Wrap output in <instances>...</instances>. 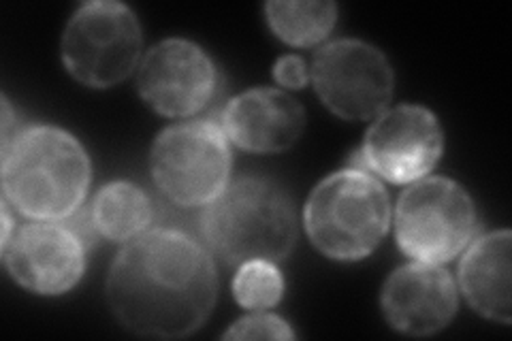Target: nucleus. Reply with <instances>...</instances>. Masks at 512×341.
<instances>
[{"instance_id":"1","label":"nucleus","mask_w":512,"mask_h":341,"mask_svg":"<svg viewBox=\"0 0 512 341\" xmlns=\"http://www.w3.org/2000/svg\"><path fill=\"white\" fill-rule=\"evenodd\" d=\"M105 297L124 329L180 339L199 331L218 297L212 252L178 229H150L124 243L109 267Z\"/></svg>"},{"instance_id":"2","label":"nucleus","mask_w":512,"mask_h":341,"mask_svg":"<svg viewBox=\"0 0 512 341\" xmlns=\"http://www.w3.org/2000/svg\"><path fill=\"white\" fill-rule=\"evenodd\" d=\"M92 165L75 135L52 124H32L3 148L5 199L32 220H67L88 194Z\"/></svg>"},{"instance_id":"3","label":"nucleus","mask_w":512,"mask_h":341,"mask_svg":"<svg viewBox=\"0 0 512 341\" xmlns=\"http://www.w3.org/2000/svg\"><path fill=\"white\" fill-rule=\"evenodd\" d=\"M203 243L227 265L280 263L297 241L295 207L286 190L261 175H242L203 207Z\"/></svg>"},{"instance_id":"4","label":"nucleus","mask_w":512,"mask_h":341,"mask_svg":"<svg viewBox=\"0 0 512 341\" xmlns=\"http://www.w3.org/2000/svg\"><path fill=\"white\" fill-rule=\"evenodd\" d=\"M303 224L320 254L361 261L391 229V197L376 175L348 167L316 184L303 207Z\"/></svg>"},{"instance_id":"5","label":"nucleus","mask_w":512,"mask_h":341,"mask_svg":"<svg viewBox=\"0 0 512 341\" xmlns=\"http://www.w3.org/2000/svg\"><path fill=\"white\" fill-rule=\"evenodd\" d=\"M478 214L470 192L451 177H421L395 205V239L414 261L448 263L470 246Z\"/></svg>"},{"instance_id":"6","label":"nucleus","mask_w":512,"mask_h":341,"mask_svg":"<svg viewBox=\"0 0 512 341\" xmlns=\"http://www.w3.org/2000/svg\"><path fill=\"white\" fill-rule=\"evenodd\" d=\"M229 137L214 120L167 126L150 152L152 180L180 207H205L231 182Z\"/></svg>"},{"instance_id":"7","label":"nucleus","mask_w":512,"mask_h":341,"mask_svg":"<svg viewBox=\"0 0 512 341\" xmlns=\"http://www.w3.org/2000/svg\"><path fill=\"white\" fill-rule=\"evenodd\" d=\"M141 43V26L131 7L116 0H90L69 18L60 54L64 69L79 84L111 88L139 69Z\"/></svg>"},{"instance_id":"8","label":"nucleus","mask_w":512,"mask_h":341,"mask_svg":"<svg viewBox=\"0 0 512 341\" xmlns=\"http://www.w3.org/2000/svg\"><path fill=\"white\" fill-rule=\"evenodd\" d=\"M318 99L335 116L372 120L389 107L395 71L376 45L361 39H335L318 47L310 67Z\"/></svg>"},{"instance_id":"9","label":"nucleus","mask_w":512,"mask_h":341,"mask_svg":"<svg viewBox=\"0 0 512 341\" xmlns=\"http://www.w3.org/2000/svg\"><path fill=\"white\" fill-rule=\"evenodd\" d=\"M442 152L444 131L436 113L423 105L402 103L376 116L350 162L387 182L412 184L427 177Z\"/></svg>"},{"instance_id":"10","label":"nucleus","mask_w":512,"mask_h":341,"mask_svg":"<svg viewBox=\"0 0 512 341\" xmlns=\"http://www.w3.org/2000/svg\"><path fill=\"white\" fill-rule=\"evenodd\" d=\"M218 67L201 45L171 37L143 56L137 90L160 116L190 118L212 103L218 90Z\"/></svg>"},{"instance_id":"11","label":"nucleus","mask_w":512,"mask_h":341,"mask_svg":"<svg viewBox=\"0 0 512 341\" xmlns=\"http://www.w3.org/2000/svg\"><path fill=\"white\" fill-rule=\"evenodd\" d=\"M86 248L69 224L37 220L15 229L3 243V263L22 288L37 295H62L82 280Z\"/></svg>"},{"instance_id":"12","label":"nucleus","mask_w":512,"mask_h":341,"mask_svg":"<svg viewBox=\"0 0 512 341\" xmlns=\"http://www.w3.org/2000/svg\"><path fill=\"white\" fill-rule=\"evenodd\" d=\"M453 275L436 263L414 261L395 269L382 286L380 307L391 327L412 337L442 331L457 314Z\"/></svg>"},{"instance_id":"13","label":"nucleus","mask_w":512,"mask_h":341,"mask_svg":"<svg viewBox=\"0 0 512 341\" xmlns=\"http://www.w3.org/2000/svg\"><path fill=\"white\" fill-rule=\"evenodd\" d=\"M220 126L239 150L278 154L301 137L306 109L284 90L250 88L224 105Z\"/></svg>"},{"instance_id":"14","label":"nucleus","mask_w":512,"mask_h":341,"mask_svg":"<svg viewBox=\"0 0 512 341\" xmlns=\"http://www.w3.org/2000/svg\"><path fill=\"white\" fill-rule=\"evenodd\" d=\"M510 250L508 229L491 231L472 239L459 263V286L472 310L493 322L510 324Z\"/></svg>"},{"instance_id":"15","label":"nucleus","mask_w":512,"mask_h":341,"mask_svg":"<svg viewBox=\"0 0 512 341\" xmlns=\"http://www.w3.org/2000/svg\"><path fill=\"white\" fill-rule=\"evenodd\" d=\"M88 218L96 235L126 243L150 226L152 203L148 194L131 182H109L96 192Z\"/></svg>"},{"instance_id":"16","label":"nucleus","mask_w":512,"mask_h":341,"mask_svg":"<svg viewBox=\"0 0 512 341\" xmlns=\"http://www.w3.org/2000/svg\"><path fill=\"white\" fill-rule=\"evenodd\" d=\"M265 15L278 39L310 47L329 37L338 22V5L331 0H269Z\"/></svg>"},{"instance_id":"17","label":"nucleus","mask_w":512,"mask_h":341,"mask_svg":"<svg viewBox=\"0 0 512 341\" xmlns=\"http://www.w3.org/2000/svg\"><path fill=\"white\" fill-rule=\"evenodd\" d=\"M235 301L252 312H265L280 303L284 295V278L276 263L246 261L239 265L233 278Z\"/></svg>"},{"instance_id":"18","label":"nucleus","mask_w":512,"mask_h":341,"mask_svg":"<svg viewBox=\"0 0 512 341\" xmlns=\"http://www.w3.org/2000/svg\"><path fill=\"white\" fill-rule=\"evenodd\" d=\"M224 339H295L291 324L276 314L254 312L239 318L231 324V329L222 335Z\"/></svg>"},{"instance_id":"19","label":"nucleus","mask_w":512,"mask_h":341,"mask_svg":"<svg viewBox=\"0 0 512 341\" xmlns=\"http://www.w3.org/2000/svg\"><path fill=\"white\" fill-rule=\"evenodd\" d=\"M274 77L280 86L299 90L310 81V69L301 56L286 54L274 64Z\"/></svg>"},{"instance_id":"20","label":"nucleus","mask_w":512,"mask_h":341,"mask_svg":"<svg viewBox=\"0 0 512 341\" xmlns=\"http://www.w3.org/2000/svg\"><path fill=\"white\" fill-rule=\"evenodd\" d=\"M0 103H3V148H7L11 139L15 137L13 124H18V120H15V113H13L11 103L7 101L5 94H3V99H0Z\"/></svg>"},{"instance_id":"21","label":"nucleus","mask_w":512,"mask_h":341,"mask_svg":"<svg viewBox=\"0 0 512 341\" xmlns=\"http://www.w3.org/2000/svg\"><path fill=\"white\" fill-rule=\"evenodd\" d=\"M9 207H11V203H9L7 199H3V243H5V241H9V237H11V235H13V231H15Z\"/></svg>"}]
</instances>
